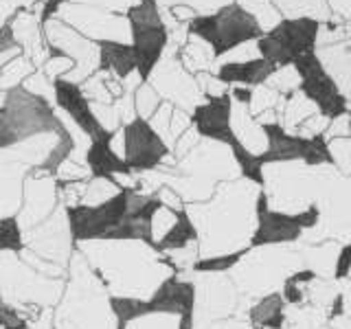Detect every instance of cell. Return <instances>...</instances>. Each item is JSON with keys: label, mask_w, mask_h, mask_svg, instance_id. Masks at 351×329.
Returning <instances> with one entry per match:
<instances>
[{"label": "cell", "mask_w": 351, "mask_h": 329, "mask_svg": "<svg viewBox=\"0 0 351 329\" xmlns=\"http://www.w3.org/2000/svg\"><path fill=\"white\" fill-rule=\"evenodd\" d=\"M257 60H263L261 47H259V38L246 40V42L237 44V47L228 49L226 53L217 55L215 69H217V66H241V64H250V62H257Z\"/></svg>", "instance_id": "8d00e7d4"}, {"label": "cell", "mask_w": 351, "mask_h": 329, "mask_svg": "<svg viewBox=\"0 0 351 329\" xmlns=\"http://www.w3.org/2000/svg\"><path fill=\"white\" fill-rule=\"evenodd\" d=\"M281 329H332L329 314L307 303H285Z\"/></svg>", "instance_id": "f546056e"}, {"label": "cell", "mask_w": 351, "mask_h": 329, "mask_svg": "<svg viewBox=\"0 0 351 329\" xmlns=\"http://www.w3.org/2000/svg\"><path fill=\"white\" fill-rule=\"evenodd\" d=\"M332 167L327 158H268L259 162V184L263 211L307 219L312 217L314 200L321 180Z\"/></svg>", "instance_id": "3957f363"}, {"label": "cell", "mask_w": 351, "mask_h": 329, "mask_svg": "<svg viewBox=\"0 0 351 329\" xmlns=\"http://www.w3.org/2000/svg\"><path fill=\"white\" fill-rule=\"evenodd\" d=\"M178 60L182 64V69L191 75H200V73H213L215 71V60L217 55L213 47L202 38L189 33V38L180 47L178 51Z\"/></svg>", "instance_id": "f1b7e54d"}, {"label": "cell", "mask_w": 351, "mask_h": 329, "mask_svg": "<svg viewBox=\"0 0 351 329\" xmlns=\"http://www.w3.org/2000/svg\"><path fill=\"white\" fill-rule=\"evenodd\" d=\"M228 110H230V97L222 99H206L202 106H197L191 112L193 127L202 138L211 141H224L235 147V141L230 136L228 127Z\"/></svg>", "instance_id": "603a6c76"}, {"label": "cell", "mask_w": 351, "mask_h": 329, "mask_svg": "<svg viewBox=\"0 0 351 329\" xmlns=\"http://www.w3.org/2000/svg\"><path fill=\"white\" fill-rule=\"evenodd\" d=\"M191 125H193L191 114H189V112H184V110H180V108H173L171 121H169V130H167V136H165V143H167V147L171 149V145L176 143V138L182 136L184 132L189 130Z\"/></svg>", "instance_id": "f6af8a7d"}, {"label": "cell", "mask_w": 351, "mask_h": 329, "mask_svg": "<svg viewBox=\"0 0 351 329\" xmlns=\"http://www.w3.org/2000/svg\"><path fill=\"white\" fill-rule=\"evenodd\" d=\"M75 248L112 296L147 299L165 279L178 272L167 255L143 241H86Z\"/></svg>", "instance_id": "7a4b0ae2"}, {"label": "cell", "mask_w": 351, "mask_h": 329, "mask_svg": "<svg viewBox=\"0 0 351 329\" xmlns=\"http://www.w3.org/2000/svg\"><path fill=\"white\" fill-rule=\"evenodd\" d=\"M193 244H197L195 226L189 219V215H186L184 211H180L178 217H176L173 226L156 241V244H154V248H156L158 252H162V255H171V252L184 250Z\"/></svg>", "instance_id": "4dcf8cb0"}, {"label": "cell", "mask_w": 351, "mask_h": 329, "mask_svg": "<svg viewBox=\"0 0 351 329\" xmlns=\"http://www.w3.org/2000/svg\"><path fill=\"white\" fill-rule=\"evenodd\" d=\"M55 329H114L108 292L93 274L86 259L73 252L60 303L53 310Z\"/></svg>", "instance_id": "8992f818"}, {"label": "cell", "mask_w": 351, "mask_h": 329, "mask_svg": "<svg viewBox=\"0 0 351 329\" xmlns=\"http://www.w3.org/2000/svg\"><path fill=\"white\" fill-rule=\"evenodd\" d=\"M171 112H173V106L167 103V101H162V103L158 106L156 112H154V114L147 119V123L158 132V134L162 136V141H165V136H167L169 121H171Z\"/></svg>", "instance_id": "c3c4849f"}, {"label": "cell", "mask_w": 351, "mask_h": 329, "mask_svg": "<svg viewBox=\"0 0 351 329\" xmlns=\"http://www.w3.org/2000/svg\"><path fill=\"white\" fill-rule=\"evenodd\" d=\"M162 186H169L186 204L206 202L217 184L244 175L237 151L230 143L200 138V143L176 162L173 169L160 167Z\"/></svg>", "instance_id": "277c9868"}, {"label": "cell", "mask_w": 351, "mask_h": 329, "mask_svg": "<svg viewBox=\"0 0 351 329\" xmlns=\"http://www.w3.org/2000/svg\"><path fill=\"white\" fill-rule=\"evenodd\" d=\"M158 9H169L173 5H184L195 11V16H211L215 11L224 9L228 5L237 3V0H156Z\"/></svg>", "instance_id": "b9f144b4"}, {"label": "cell", "mask_w": 351, "mask_h": 329, "mask_svg": "<svg viewBox=\"0 0 351 329\" xmlns=\"http://www.w3.org/2000/svg\"><path fill=\"white\" fill-rule=\"evenodd\" d=\"M285 97L279 95L277 90H272L266 84H257L250 88L248 93V110L252 117H259V114H266V112H277L281 114V108H283Z\"/></svg>", "instance_id": "e575fe53"}, {"label": "cell", "mask_w": 351, "mask_h": 329, "mask_svg": "<svg viewBox=\"0 0 351 329\" xmlns=\"http://www.w3.org/2000/svg\"><path fill=\"white\" fill-rule=\"evenodd\" d=\"M329 325H332V329H351V316L334 312L329 316Z\"/></svg>", "instance_id": "db71d44e"}, {"label": "cell", "mask_w": 351, "mask_h": 329, "mask_svg": "<svg viewBox=\"0 0 351 329\" xmlns=\"http://www.w3.org/2000/svg\"><path fill=\"white\" fill-rule=\"evenodd\" d=\"M27 167L14 162H0V217L16 215L22 204V184Z\"/></svg>", "instance_id": "83f0119b"}, {"label": "cell", "mask_w": 351, "mask_h": 329, "mask_svg": "<svg viewBox=\"0 0 351 329\" xmlns=\"http://www.w3.org/2000/svg\"><path fill=\"white\" fill-rule=\"evenodd\" d=\"M14 53H20L18 42L14 38L11 27L5 25V27H0V58H5V55H14Z\"/></svg>", "instance_id": "816d5d0a"}, {"label": "cell", "mask_w": 351, "mask_h": 329, "mask_svg": "<svg viewBox=\"0 0 351 329\" xmlns=\"http://www.w3.org/2000/svg\"><path fill=\"white\" fill-rule=\"evenodd\" d=\"M343 110H345V112H349L351 114V95L345 99V103H343Z\"/></svg>", "instance_id": "9f6ffc18"}, {"label": "cell", "mask_w": 351, "mask_h": 329, "mask_svg": "<svg viewBox=\"0 0 351 329\" xmlns=\"http://www.w3.org/2000/svg\"><path fill=\"white\" fill-rule=\"evenodd\" d=\"M58 20L66 22L84 38L93 42H130V25L125 14H110L88 5L64 3L58 11Z\"/></svg>", "instance_id": "9a60e30c"}, {"label": "cell", "mask_w": 351, "mask_h": 329, "mask_svg": "<svg viewBox=\"0 0 351 329\" xmlns=\"http://www.w3.org/2000/svg\"><path fill=\"white\" fill-rule=\"evenodd\" d=\"M22 88H25V90H29V93H33V95L42 97V99H47V101H53V82L42 73V69L33 71L27 77V82L22 84Z\"/></svg>", "instance_id": "ee69618b"}, {"label": "cell", "mask_w": 351, "mask_h": 329, "mask_svg": "<svg viewBox=\"0 0 351 329\" xmlns=\"http://www.w3.org/2000/svg\"><path fill=\"white\" fill-rule=\"evenodd\" d=\"M44 44H47L49 55H66L69 60H73V71L64 77L73 84L82 86L99 69L97 42L84 38L80 31H75L58 18L44 25Z\"/></svg>", "instance_id": "4fadbf2b"}, {"label": "cell", "mask_w": 351, "mask_h": 329, "mask_svg": "<svg viewBox=\"0 0 351 329\" xmlns=\"http://www.w3.org/2000/svg\"><path fill=\"white\" fill-rule=\"evenodd\" d=\"M60 193H58V180L55 175L42 171V169H29L25 184H22V204L16 213L20 224L25 230L38 226L47 217L58 211Z\"/></svg>", "instance_id": "ac0fdd59"}, {"label": "cell", "mask_w": 351, "mask_h": 329, "mask_svg": "<svg viewBox=\"0 0 351 329\" xmlns=\"http://www.w3.org/2000/svg\"><path fill=\"white\" fill-rule=\"evenodd\" d=\"M0 114L16 134L18 141L44 134V132H62L64 123L53 101H47L38 95L25 90L22 86L7 90Z\"/></svg>", "instance_id": "30bf717a"}, {"label": "cell", "mask_w": 351, "mask_h": 329, "mask_svg": "<svg viewBox=\"0 0 351 329\" xmlns=\"http://www.w3.org/2000/svg\"><path fill=\"white\" fill-rule=\"evenodd\" d=\"M53 106L58 108L71 123L80 127L90 141L112 134V132H106L101 123L97 121L93 112V103L88 101L86 95L82 93L80 84H73L69 80H55L53 82Z\"/></svg>", "instance_id": "ffe728a7"}, {"label": "cell", "mask_w": 351, "mask_h": 329, "mask_svg": "<svg viewBox=\"0 0 351 329\" xmlns=\"http://www.w3.org/2000/svg\"><path fill=\"white\" fill-rule=\"evenodd\" d=\"M323 147H325L327 160L343 175H351V134L329 138L323 143Z\"/></svg>", "instance_id": "74e56055"}, {"label": "cell", "mask_w": 351, "mask_h": 329, "mask_svg": "<svg viewBox=\"0 0 351 329\" xmlns=\"http://www.w3.org/2000/svg\"><path fill=\"white\" fill-rule=\"evenodd\" d=\"M114 134L90 141V145H88L84 162L88 171H90V178H117V175L130 173L123 156L112 147Z\"/></svg>", "instance_id": "cb8c5ba5"}, {"label": "cell", "mask_w": 351, "mask_h": 329, "mask_svg": "<svg viewBox=\"0 0 351 329\" xmlns=\"http://www.w3.org/2000/svg\"><path fill=\"white\" fill-rule=\"evenodd\" d=\"M312 55L318 69L332 82L334 90L345 103V99L351 95V38L325 44V47H314Z\"/></svg>", "instance_id": "7402d4cb"}, {"label": "cell", "mask_w": 351, "mask_h": 329, "mask_svg": "<svg viewBox=\"0 0 351 329\" xmlns=\"http://www.w3.org/2000/svg\"><path fill=\"white\" fill-rule=\"evenodd\" d=\"M189 33L211 44L215 55H222L246 40L261 38L257 22L237 3L215 11L211 16H197L189 22Z\"/></svg>", "instance_id": "8fae6325"}, {"label": "cell", "mask_w": 351, "mask_h": 329, "mask_svg": "<svg viewBox=\"0 0 351 329\" xmlns=\"http://www.w3.org/2000/svg\"><path fill=\"white\" fill-rule=\"evenodd\" d=\"M351 134V114L349 112H338L332 117V121H329V127L327 132L323 134V143L329 141V138H338V136H349Z\"/></svg>", "instance_id": "bcb514c9"}, {"label": "cell", "mask_w": 351, "mask_h": 329, "mask_svg": "<svg viewBox=\"0 0 351 329\" xmlns=\"http://www.w3.org/2000/svg\"><path fill=\"white\" fill-rule=\"evenodd\" d=\"M266 84L272 90H277L279 95L288 97L292 93H296L299 88H303V73L299 71V66L294 62H288V64H279L274 66L272 73L266 77Z\"/></svg>", "instance_id": "d6a6232c"}, {"label": "cell", "mask_w": 351, "mask_h": 329, "mask_svg": "<svg viewBox=\"0 0 351 329\" xmlns=\"http://www.w3.org/2000/svg\"><path fill=\"white\" fill-rule=\"evenodd\" d=\"M147 82L156 88L162 101L171 103L173 108H180L189 114L197 106H202L206 101L195 84V77L182 69V64L178 60V49L173 47L165 49L162 60L152 71Z\"/></svg>", "instance_id": "5bb4252c"}, {"label": "cell", "mask_w": 351, "mask_h": 329, "mask_svg": "<svg viewBox=\"0 0 351 329\" xmlns=\"http://www.w3.org/2000/svg\"><path fill=\"white\" fill-rule=\"evenodd\" d=\"M314 31H316L314 22L283 20L272 33L259 38L263 60H268L274 66L294 62L299 55L310 51V44L314 40Z\"/></svg>", "instance_id": "d6986e66"}, {"label": "cell", "mask_w": 351, "mask_h": 329, "mask_svg": "<svg viewBox=\"0 0 351 329\" xmlns=\"http://www.w3.org/2000/svg\"><path fill=\"white\" fill-rule=\"evenodd\" d=\"M99 69L114 75L117 80H128L136 73V58L130 42H99Z\"/></svg>", "instance_id": "484cf974"}, {"label": "cell", "mask_w": 351, "mask_h": 329, "mask_svg": "<svg viewBox=\"0 0 351 329\" xmlns=\"http://www.w3.org/2000/svg\"><path fill=\"white\" fill-rule=\"evenodd\" d=\"M132 99H134V110H136V117L138 119H149L154 112L158 110V106L162 103L160 95L156 93V88H154L149 82H141L136 86L134 95H132Z\"/></svg>", "instance_id": "ab89813d"}, {"label": "cell", "mask_w": 351, "mask_h": 329, "mask_svg": "<svg viewBox=\"0 0 351 329\" xmlns=\"http://www.w3.org/2000/svg\"><path fill=\"white\" fill-rule=\"evenodd\" d=\"M202 329H255V327L248 321V316H233V318H224V321L211 323Z\"/></svg>", "instance_id": "f5cc1de1"}, {"label": "cell", "mask_w": 351, "mask_h": 329, "mask_svg": "<svg viewBox=\"0 0 351 329\" xmlns=\"http://www.w3.org/2000/svg\"><path fill=\"white\" fill-rule=\"evenodd\" d=\"M329 121H332V114L318 112V114L310 117L307 121H303V123L296 127L292 138L301 141V143H312L316 138H323V134H325L327 127H329Z\"/></svg>", "instance_id": "60d3db41"}, {"label": "cell", "mask_w": 351, "mask_h": 329, "mask_svg": "<svg viewBox=\"0 0 351 329\" xmlns=\"http://www.w3.org/2000/svg\"><path fill=\"white\" fill-rule=\"evenodd\" d=\"M33 71H36V66H33V62L29 58H25L22 53L11 55V58L3 64V69H0V90L7 93V90H14V88L22 86Z\"/></svg>", "instance_id": "836d02e7"}, {"label": "cell", "mask_w": 351, "mask_h": 329, "mask_svg": "<svg viewBox=\"0 0 351 329\" xmlns=\"http://www.w3.org/2000/svg\"><path fill=\"white\" fill-rule=\"evenodd\" d=\"M195 285L193 329L233 316H248L252 301L241 296L226 272H191Z\"/></svg>", "instance_id": "ba28073f"}, {"label": "cell", "mask_w": 351, "mask_h": 329, "mask_svg": "<svg viewBox=\"0 0 351 329\" xmlns=\"http://www.w3.org/2000/svg\"><path fill=\"white\" fill-rule=\"evenodd\" d=\"M125 18L130 25V44L136 58V75L141 82H147L167 49L169 31L162 22L158 5L132 3Z\"/></svg>", "instance_id": "9c48e42d"}, {"label": "cell", "mask_w": 351, "mask_h": 329, "mask_svg": "<svg viewBox=\"0 0 351 329\" xmlns=\"http://www.w3.org/2000/svg\"><path fill=\"white\" fill-rule=\"evenodd\" d=\"M119 191H121L119 184L112 178H88L82 204H88V206L104 204L110 197H114Z\"/></svg>", "instance_id": "f35d334b"}, {"label": "cell", "mask_w": 351, "mask_h": 329, "mask_svg": "<svg viewBox=\"0 0 351 329\" xmlns=\"http://www.w3.org/2000/svg\"><path fill=\"white\" fill-rule=\"evenodd\" d=\"M334 25H351V0H327Z\"/></svg>", "instance_id": "681fc988"}, {"label": "cell", "mask_w": 351, "mask_h": 329, "mask_svg": "<svg viewBox=\"0 0 351 329\" xmlns=\"http://www.w3.org/2000/svg\"><path fill=\"white\" fill-rule=\"evenodd\" d=\"M305 272L301 248L296 241L279 244H255L239 255L226 272L241 296L259 301L272 294H281L290 279Z\"/></svg>", "instance_id": "5b68a950"}, {"label": "cell", "mask_w": 351, "mask_h": 329, "mask_svg": "<svg viewBox=\"0 0 351 329\" xmlns=\"http://www.w3.org/2000/svg\"><path fill=\"white\" fill-rule=\"evenodd\" d=\"M237 5L257 22L261 36H268L283 22L279 9L274 7L272 0H237Z\"/></svg>", "instance_id": "1f68e13d"}, {"label": "cell", "mask_w": 351, "mask_h": 329, "mask_svg": "<svg viewBox=\"0 0 351 329\" xmlns=\"http://www.w3.org/2000/svg\"><path fill=\"white\" fill-rule=\"evenodd\" d=\"M27 252L36 255L55 266L69 268L71 257L75 252V244L69 233V222H66V211L60 206L51 217H47L38 226L25 230Z\"/></svg>", "instance_id": "e0dca14e"}, {"label": "cell", "mask_w": 351, "mask_h": 329, "mask_svg": "<svg viewBox=\"0 0 351 329\" xmlns=\"http://www.w3.org/2000/svg\"><path fill=\"white\" fill-rule=\"evenodd\" d=\"M130 189H121L114 197H110L104 204H77L66 211L69 233L73 244H86V241H104L112 230L123 222L128 213Z\"/></svg>", "instance_id": "7c38bea8"}, {"label": "cell", "mask_w": 351, "mask_h": 329, "mask_svg": "<svg viewBox=\"0 0 351 329\" xmlns=\"http://www.w3.org/2000/svg\"><path fill=\"white\" fill-rule=\"evenodd\" d=\"M336 312L351 316V281L347 277H338V307Z\"/></svg>", "instance_id": "f907efd6"}, {"label": "cell", "mask_w": 351, "mask_h": 329, "mask_svg": "<svg viewBox=\"0 0 351 329\" xmlns=\"http://www.w3.org/2000/svg\"><path fill=\"white\" fill-rule=\"evenodd\" d=\"M121 136H123V160L130 171L145 173L160 169L165 158L169 156L167 143L154 130L145 119H134L121 127Z\"/></svg>", "instance_id": "2e32d148"}, {"label": "cell", "mask_w": 351, "mask_h": 329, "mask_svg": "<svg viewBox=\"0 0 351 329\" xmlns=\"http://www.w3.org/2000/svg\"><path fill=\"white\" fill-rule=\"evenodd\" d=\"M25 228H22L18 215L0 217V252L20 255V252H25Z\"/></svg>", "instance_id": "d590c367"}, {"label": "cell", "mask_w": 351, "mask_h": 329, "mask_svg": "<svg viewBox=\"0 0 351 329\" xmlns=\"http://www.w3.org/2000/svg\"><path fill=\"white\" fill-rule=\"evenodd\" d=\"M299 244V241H296ZM305 272L321 279H336L340 270L345 248L334 241H318V244H299Z\"/></svg>", "instance_id": "d4e9b609"}, {"label": "cell", "mask_w": 351, "mask_h": 329, "mask_svg": "<svg viewBox=\"0 0 351 329\" xmlns=\"http://www.w3.org/2000/svg\"><path fill=\"white\" fill-rule=\"evenodd\" d=\"M343 277H347V279L351 281V261L347 263V268H345V274H343Z\"/></svg>", "instance_id": "6f0895ef"}, {"label": "cell", "mask_w": 351, "mask_h": 329, "mask_svg": "<svg viewBox=\"0 0 351 329\" xmlns=\"http://www.w3.org/2000/svg\"><path fill=\"white\" fill-rule=\"evenodd\" d=\"M193 77H195V84H197V88H200L204 99H222L230 90V86L219 80L215 73H200V75H193Z\"/></svg>", "instance_id": "7bdbcfd3"}, {"label": "cell", "mask_w": 351, "mask_h": 329, "mask_svg": "<svg viewBox=\"0 0 351 329\" xmlns=\"http://www.w3.org/2000/svg\"><path fill=\"white\" fill-rule=\"evenodd\" d=\"M64 3L88 5V7H95V9L110 11V14H125L134 0H64Z\"/></svg>", "instance_id": "7dc6e473"}, {"label": "cell", "mask_w": 351, "mask_h": 329, "mask_svg": "<svg viewBox=\"0 0 351 329\" xmlns=\"http://www.w3.org/2000/svg\"><path fill=\"white\" fill-rule=\"evenodd\" d=\"M294 241H334L343 248L351 246V175H343L334 164L329 167L318 186L312 219L299 230Z\"/></svg>", "instance_id": "52a82bcc"}, {"label": "cell", "mask_w": 351, "mask_h": 329, "mask_svg": "<svg viewBox=\"0 0 351 329\" xmlns=\"http://www.w3.org/2000/svg\"><path fill=\"white\" fill-rule=\"evenodd\" d=\"M318 112H325V110L318 106L316 99H312L310 95H307L303 88H299L296 93L288 95L283 101V108H281V114H279V123L277 127L283 132L285 136H290L296 132V127H299L303 121H307L310 117L318 114Z\"/></svg>", "instance_id": "4316f807"}, {"label": "cell", "mask_w": 351, "mask_h": 329, "mask_svg": "<svg viewBox=\"0 0 351 329\" xmlns=\"http://www.w3.org/2000/svg\"><path fill=\"white\" fill-rule=\"evenodd\" d=\"M228 127H230V136L235 141V147L244 151L246 156L255 160H263L268 156V149H270L268 127L259 125L257 119L250 114L248 103L239 101L235 97H230Z\"/></svg>", "instance_id": "44dd1931"}, {"label": "cell", "mask_w": 351, "mask_h": 329, "mask_svg": "<svg viewBox=\"0 0 351 329\" xmlns=\"http://www.w3.org/2000/svg\"><path fill=\"white\" fill-rule=\"evenodd\" d=\"M195 226L200 259L235 257L252 246L261 215V184L252 178L228 180L206 202L186 204Z\"/></svg>", "instance_id": "6da1fadb"}, {"label": "cell", "mask_w": 351, "mask_h": 329, "mask_svg": "<svg viewBox=\"0 0 351 329\" xmlns=\"http://www.w3.org/2000/svg\"><path fill=\"white\" fill-rule=\"evenodd\" d=\"M3 329H33V327H31V323L25 321V318H20V321L11 323V325H7V327H3Z\"/></svg>", "instance_id": "11a10c76"}]
</instances>
